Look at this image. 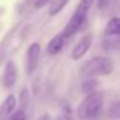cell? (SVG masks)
<instances>
[{
	"mask_svg": "<svg viewBox=\"0 0 120 120\" xmlns=\"http://www.w3.org/2000/svg\"><path fill=\"white\" fill-rule=\"evenodd\" d=\"M92 34H85L76 44L75 47L72 48V52H71V58L75 59V61H78V59H81L90 48L92 45Z\"/></svg>",
	"mask_w": 120,
	"mask_h": 120,
	"instance_id": "8992f818",
	"label": "cell"
},
{
	"mask_svg": "<svg viewBox=\"0 0 120 120\" xmlns=\"http://www.w3.org/2000/svg\"><path fill=\"white\" fill-rule=\"evenodd\" d=\"M28 119V114L24 109H16L6 120H27Z\"/></svg>",
	"mask_w": 120,
	"mask_h": 120,
	"instance_id": "9a60e30c",
	"label": "cell"
},
{
	"mask_svg": "<svg viewBox=\"0 0 120 120\" xmlns=\"http://www.w3.org/2000/svg\"><path fill=\"white\" fill-rule=\"evenodd\" d=\"M110 4V0H98V7L99 10H106Z\"/></svg>",
	"mask_w": 120,
	"mask_h": 120,
	"instance_id": "e0dca14e",
	"label": "cell"
},
{
	"mask_svg": "<svg viewBox=\"0 0 120 120\" xmlns=\"http://www.w3.org/2000/svg\"><path fill=\"white\" fill-rule=\"evenodd\" d=\"M99 86H100V83L96 78H86L81 85V90L86 96V95H90V93L99 90Z\"/></svg>",
	"mask_w": 120,
	"mask_h": 120,
	"instance_id": "30bf717a",
	"label": "cell"
},
{
	"mask_svg": "<svg viewBox=\"0 0 120 120\" xmlns=\"http://www.w3.org/2000/svg\"><path fill=\"white\" fill-rule=\"evenodd\" d=\"M93 2H95V0H81L78 9H79L81 11H83V13H86V14H88V11H89V9L92 7Z\"/></svg>",
	"mask_w": 120,
	"mask_h": 120,
	"instance_id": "2e32d148",
	"label": "cell"
},
{
	"mask_svg": "<svg viewBox=\"0 0 120 120\" xmlns=\"http://www.w3.org/2000/svg\"><path fill=\"white\" fill-rule=\"evenodd\" d=\"M105 93L102 90H96L90 95H86L82 102L76 107V116L81 120H90L99 114L103 106Z\"/></svg>",
	"mask_w": 120,
	"mask_h": 120,
	"instance_id": "6da1fadb",
	"label": "cell"
},
{
	"mask_svg": "<svg viewBox=\"0 0 120 120\" xmlns=\"http://www.w3.org/2000/svg\"><path fill=\"white\" fill-rule=\"evenodd\" d=\"M107 117L112 120H120V100L113 102L107 109Z\"/></svg>",
	"mask_w": 120,
	"mask_h": 120,
	"instance_id": "7c38bea8",
	"label": "cell"
},
{
	"mask_svg": "<svg viewBox=\"0 0 120 120\" xmlns=\"http://www.w3.org/2000/svg\"><path fill=\"white\" fill-rule=\"evenodd\" d=\"M28 105H30V90L28 88H23L20 90V109H24L27 112Z\"/></svg>",
	"mask_w": 120,
	"mask_h": 120,
	"instance_id": "4fadbf2b",
	"label": "cell"
},
{
	"mask_svg": "<svg viewBox=\"0 0 120 120\" xmlns=\"http://www.w3.org/2000/svg\"><path fill=\"white\" fill-rule=\"evenodd\" d=\"M105 34L107 37H120V17H112L105 28Z\"/></svg>",
	"mask_w": 120,
	"mask_h": 120,
	"instance_id": "9c48e42d",
	"label": "cell"
},
{
	"mask_svg": "<svg viewBox=\"0 0 120 120\" xmlns=\"http://www.w3.org/2000/svg\"><path fill=\"white\" fill-rule=\"evenodd\" d=\"M102 47L106 49V51H119L120 49V38L116 40L113 37V40H105L102 42Z\"/></svg>",
	"mask_w": 120,
	"mask_h": 120,
	"instance_id": "5bb4252c",
	"label": "cell"
},
{
	"mask_svg": "<svg viewBox=\"0 0 120 120\" xmlns=\"http://www.w3.org/2000/svg\"><path fill=\"white\" fill-rule=\"evenodd\" d=\"M68 2L69 0H49V6H48L49 16H56L58 13H61Z\"/></svg>",
	"mask_w": 120,
	"mask_h": 120,
	"instance_id": "8fae6325",
	"label": "cell"
},
{
	"mask_svg": "<svg viewBox=\"0 0 120 120\" xmlns=\"http://www.w3.org/2000/svg\"><path fill=\"white\" fill-rule=\"evenodd\" d=\"M38 120H52V117H51L48 113H44L42 116H40V117H38Z\"/></svg>",
	"mask_w": 120,
	"mask_h": 120,
	"instance_id": "ffe728a7",
	"label": "cell"
},
{
	"mask_svg": "<svg viewBox=\"0 0 120 120\" xmlns=\"http://www.w3.org/2000/svg\"><path fill=\"white\" fill-rule=\"evenodd\" d=\"M58 120H72V117H71V110H67V112L61 113V114H59V117H58Z\"/></svg>",
	"mask_w": 120,
	"mask_h": 120,
	"instance_id": "ac0fdd59",
	"label": "cell"
},
{
	"mask_svg": "<svg viewBox=\"0 0 120 120\" xmlns=\"http://www.w3.org/2000/svg\"><path fill=\"white\" fill-rule=\"evenodd\" d=\"M65 40H67V38L64 37L62 33L54 35V37L49 40L48 45H47V52H48L49 55H56V54H59V52L62 51V48H64Z\"/></svg>",
	"mask_w": 120,
	"mask_h": 120,
	"instance_id": "ba28073f",
	"label": "cell"
},
{
	"mask_svg": "<svg viewBox=\"0 0 120 120\" xmlns=\"http://www.w3.org/2000/svg\"><path fill=\"white\" fill-rule=\"evenodd\" d=\"M113 61L109 56H95L86 61L81 68V75L83 78H96L106 76L113 72Z\"/></svg>",
	"mask_w": 120,
	"mask_h": 120,
	"instance_id": "7a4b0ae2",
	"label": "cell"
},
{
	"mask_svg": "<svg viewBox=\"0 0 120 120\" xmlns=\"http://www.w3.org/2000/svg\"><path fill=\"white\" fill-rule=\"evenodd\" d=\"M17 76H19V71H17V67L13 61H9L6 65H4V69H3V74H2V85L6 88V89H11L16 82H17Z\"/></svg>",
	"mask_w": 120,
	"mask_h": 120,
	"instance_id": "5b68a950",
	"label": "cell"
},
{
	"mask_svg": "<svg viewBox=\"0 0 120 120\" xmlns=\"http://www.w3.org/2000/svg\"><path fill=\"white\" fill-rule=\"evenodd\" d=\"M85 19H86V13H83V11H81L79 9H76L75 13L72 14V17L69 19V21H68V23L65 24V27H64V31H62L64 37H65V38H69V37L75 35V34L81 30V27L83 26Z\"/></svg>",
	"mask_w": 120,
	"mask_h": 120,
	"instance_id": "3957f363",
	"label": "cell"
},
{
	"mask_svg": "<svg viewBox=\"0 0 120 120\" xmlns=\"http://www.w3.org/2000/svg\"><path fill=\"white\" fill-rule=\"evenodd\" d=\"M16 106H17V99L13 93L7 95L6 99L3 100L2 103V107H0V120H6L14 110H16Z\"/></svg>",
	"mask_w": 120,
	"mask_h": 120,
	"instance_id": "52a82bcc",
	"label": "cell"
},
{
	"mask_svg": "<svg viewBox=\"0 0 120 120\" xmlns=\"http://www.w3.org/2000/svg\"><path fill=\"white\" fill-rule=\"evenodd\" d=\"M40 55H41V45L38 42H33L30 44V47L27 48L26 52V67H27V74L31 75L40 61Z\"/></svg>",
	"mask_w": 120,
	"mask_h": 120,
	"instance_id": "277c9868",
	"label": "cell"
},
{
	"mask_svg": "<svg viewBox=\"0 0 120 120\" xmlns=\"http://www.w3.org/2000/svg\"><path fill=\"white\" fill-rule=\"evenodd\" d=\"M47 3H49V0H35L34 7H35V9H41V7H44V6H47Z\"/></svg>",
	"mask_w": 120,
	"mask_h": 120,
	"instance_id": "d6986e66",
	"label": "cell"
}]
</instances>
